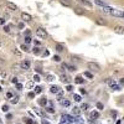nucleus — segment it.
<instances>
[{
    "mask_svg": "<svg viewBox=\"0 0 124 124\" xmlns=\"http://www.w3.org/2000/svg\"><path fill=\"white\" fill-rule=\"evenodd\" d=\"M36 35H37V37H40V39H46L47 37V31L43 27H37L36 29Z\"/></svg>",
    "mask_w": 124,
    "mask_h": 124,
    "instance_id": "obj_2",
    "label": "nucleus"
},
{
    "mask_svg": "<svg viewBox=\"0 0 124 124\" xmlns=\"http://www.w3.org/2000/svg\"><path fill=\"white\" fill-rule=\"evenodd\" d=\"M32 53H34L35 56H39V55L41 53V48H40V46H35V47L32 48Z\"/></svg>",
    "mask_w": 124,
    "mask_h": 124,
    "instance_id": "obj_14",
    "label": "nucleus"
},
{
    "mask_svg": "<svg viewBox=\"0 0 124 124\" xmlns=\"http://www.w3.org/2000/svg\"><path fill=\"white\" fill-rule=\"evenodd\" d=\"M67 68H68V71H71V72H73V71L77 70L75 66H72V65H67Z\"/></svg>",
    "mask_w": 124,
    "mask_h": 124,
    "instance_id": "obj_34",
    "label": "nucleus"
},
{
    "mask_svg": "<svg viewBox=\"0 0 124 124\" xmlns=\"http://www.w3.org/2000/svg\"><path fill=\"white\" fill-rule=\"evenodd\" d=\"M62 97H63V91H61V89H60V92L57 93V99H58V100H61V99H62Z\"/></svg>",
    "mask_w": 124,
    "mask_h": 124,
    "instance_id": "obj_32",
    "label": "nucleus"
},
{
    "mask_svg": "<svg viewBox=\"0 0 124 124\" xmlns=\"http://www.w3.org/2000/svg\"><path fill=\"white\" fill-rule=\"evenodd\" d=\"M4 65H5V61L3 60V58H0V67H3Z\"/></svg>",
    "mask_w": 124,
    "mask_h": 124,
    "instance_id": "obj_51",
    "label": "nucleus"
},
{
    "mask_svg": "<svg viewBox=\"0 0 124 124\" xmlns=\"http://www.w3.org/2000/svg\"><path fill=\"white\" fill-rule=\"evenodd\" d=\"M97 108H98V109H103V108H104L103 103H100V102H98V103H97Z\"/></svg>",
    "mask_w": 124,
    "mask_h": 124,
    "instance_id": "obj_42",
    "label": "nucleus"
},
{
    "mask_svg": "<svg viewBox=\"0 0 124 124\" xmlns=\"http://www.w3.org/2000/svg\"><path fill=\"white\" fill-rule=\"evenodd\" d=\"M119 84L122 86V84H124V77L123 78H120V81H119Z\"/></svg>",
    "mask_w": 124,
    "mask_h": 124,
    "instance_id": "obj_58",
    "label": "nucleus"
},
{
    "mask_svg": "<svg viewBox=\"0 0 124 124\" xmlns=\"http://www.w3.org/2000/svg\"><path fill=\"white\" fill-rule=\"evenodd\" d=\"M34 42H35V46H41V41H39V40H35Z\"/></svg>",
    "mask_w": 124,
    "mask_h": 124,
    "instance_id": "obj_47",
    "label": "nucleus"
},
{
    "mask_svg": "<svg viewBox=\"0 0 124 124\" xmlns=\"http://www.w3.org/2000/svg\"><path fill=\"white\" fill-rule=\"evenodd\" d=\"M32 82H29V83H26V87H27V88H32Z\"/></svg>",
    "mask_w": 124,
    "mask_h": 124,
    "instance_id": "obj_50",
    "label": "nucleus"
},
{
    "mask_svg": "<svg viewBox=\"0 0 124 124\" xmlns=\"http://www.w3.org/2000/svg\"><path fill=\"white\" fill-rule=\"evenodd\" d=\"M36 114H37V115H40V117H42V118L45 117V113H43V112H41V111H37V109H36Z\"/></svg>",
    "mask_w": 124,
    "mask_h": 124,
    "instance_id": "obj_40",
    "label": "nucleus"
},
{
    "mask_svg": "<svg viewBox=\"0 0 124 124\" xmlns=\"http://www.w3.org/2000/svg\"><path fill=\"white\" fill-rule=\"evenodd\" d=\"M1 91H3V89H1V86H0V92H1Z\"/></svg>",
    "mask_w": 124,
    "mask_h": 124,
    "instance_id": "obj_62",
    "label": "nucleus"
},
{
    "mask_svg": "<svg viewBox=\"0 0 124 124\" xmlns=\"http://www.w3.org/2000/svg\"><path fill=\"white\" fill-rule=\"evenodd\" d=\"M34 92H35V94H40L42 92V88L39 86H36V87H34Z\"/></svg>",
    "mask_w": 124,
    "mask_h": 124,
    "instance_id": "obj_25",
    "label": "nucleus"
},
{
    "mask_svg": "<svg viewBox=\"0 0 124 124\" xmlns=\"http://www.w3.org/2000/svg\"><path fill=\"white\" fill-rule=\"evenodd\" d=\"M72 113H73V114H76V115H79V113H81V108L75 107L73 109H72Z\"/></svg>",
    "mask_w": 124,
    "mask_h": 124,
    "instance_id": "obj_22",
    "label": "nucleus"
},
{
    "mask_svg": "<svg viewBox=\"0 0 124 124\" xmlns=\"http://www.w3.org/2000/svg\"><path fill=\"white\" fill-rule=\"evenodd\" d=\"M3 30H4V32H6V34H9V32H10V26H9V25H4V27H3Z\"/></svg>",
    "mask_w": 124,
    "mask_h": 124,
    "instance_id": "obj_30",
    "label": "nucleus"
},
{
    "mask_svg": "<svg viewBox=\"0 0 124 124\" xmlns=\"http://www.w3.org/2000/svg\"><path fill=\"white\" fill-rule=\"evenodd\" d=\"M0 25H5V19L4 18L0 19Z\"/></svg>",
    "mask_w": 124,
    "mask_h": 124,
    "instance_id": "obj_53",
    "label": "nucleus"
},
{
    "mask_svg": "<svg viewBox=\"0 0 124 124\" xmlns=\"http://www.w3.org/2000/svg\"><path fill=\"white\" fill-rule=\"evenodd\" d=\"M84 76H86V77H87V78H91V79H92V78H93V75H92V73H91V72H87V71H86V72H84Z\"/></svg>",
    "mask_w": 124,
    "mask_h": 124,
    "instance_id": "obj_36",
    "label": "nucleus"
},
{
    "mask_svg": "<svg viewBox=\"0 0 124 124\" xmlns=\"http://www.w3.org/2000/svg\"><path fill=\"white\" fill-rule=\"evenodd\" d=\"M30 35H31V31H30V30H26V31H25V36H30Z\"/></svg>",
    "mask_w": 124,
    "mask_h": 124,
    "instance_id": "obj_55",
    "label": "nucleus"
},
{
    "mask_svg": "<svg viewBox=\"0 0 124 124\" xmlns=\"http://www.w3.org/2000/svg\"><path fill=\"white\" fill-rule=\"evenodd\" d=\"M42 56H45V57L50 56V51H48V50H45V51H43V55H42Z\"/></svg>",
    "mask_w": 124,
    "mask_h": 124,
    "instance_id": "obj_45",
    "label": "nucleus"
},
{
    "mask_svg": "<svg viewBox=\"0 0 124 124\" xmlns=\"http://www.w3.org/2000/svg\"><path fill=\"white\" fill-rule=\"evenodd\" d=\"M52 61H55V62H60V61H61V57L58 56V55H55V56L52 57Z\"/></svg>",
    "mask_w": 124,
    "mask_h": 124,
    "instance_id": "obj_31",
    "label": "nucleus"
},
{
    "mask_svg": "<svg viewBox=\"0 0 124 124\" xmlns=\"http://www.w3.org/2000/svg\"><path fill=\"white\" fill-rule=\"evenodd\" d=\"M73 122H75V119L72 118L71 115H68V114H63V115L61 117L60 124H73Z\"/></svg>",
    "mask_w": 124,
    "mask_h": 124,
    "instance_id": "obj_1",
    "label": "nucleus"
},
{
    "mask_svg": "<svg viewBox=\"0 0 124 124\" xmlns=\"http://www.w3.org/2000/svg\"><path fill=\"white\" fill-rule=\"evenodd\" d=\"M63 50H65V47H63L62 43H57V45H56V51H57V52H62Z\"/></svg>",
    "mask_w": 124,
    "mask_h": 124,
    "instance_id": "obj_20",
    "label": "nucleus"
},
{
    "mask_svg": "<svg viewBox=\"0 0 124 124\" xmlns=\"http://www.w3.org/2000/svg\"><path fill=\"white\" fill-rule=\"evenodd\" d=\"M11 118H12V115H11V114H6V119H9V120H10Z\"/></svg>",
    "mask_w": 124,
    "mask_h": 124,
    "instance_id": "obj_57",
    "label": "nucleus"
},
{
    "mask_svg": "<svg viewBox=\"0 0 124 124\" xmlns=\"http://www.w3.org/2000/svg\"><path fill=\"white\" fill-rule=\"evenodd\" d=\"M60 103H61V106L65 107V108H67V107L71 106V102H70L68 99H65V98H62V99L60 100Z\"/></svg>",
    "mask_w": 124,
    "mask_h": 124,
    "instance_id": "obj_9",
    "label": "nucleus"
},
{
    "mask_svg": "<svg viewBox=\"0 0 124 124\" xmlns=\"http://www.w3.org/2000/svg\"><path fill=\"white\" fill-rule=\"evenodd\" d=\"M36 72H39V73H41V72H42V70H41V68H37V66H36Z\"/></svg>",
    "mask_w": 124,
    "mask_h": 124,
    "instance_id": "obj_59",
    "label": "nucleus"
},
{
    "mask_svg": "<svg viewBox=\"0 0 124 124\" xmlns=\"http://www.w3.org/2000/svg\"><path fill=\"white\" fill-rule=\"evenodd\" d=\"M0 47H1V41H0Z\"/></svg>",
    "mask_w": 124,
    "mask_h": 124,
    "instance_id": "obj_63",
    "label": "nucleus"
},
{
    "mask_svg": "<svg viewBox=\"0 0 124 124\" xmlns=\"http://www.w3.org/2000/svg\"><path fill=\"white\" fill-rule=\"evenodd\" d=\"M32 79H34L35 82H40V81H41V78H40V76H39V75H35Z\"/></svg>",
    "mask_w": 124,
    "mask_h": 124,
    "instance_id": "obj_37",
    "label": "nucleus"
},
{
    "mask_svg": "<svg viewBox=\"0 0 124 124\" xmlns=\"http://www.w3.org/2000/svg\"><path fill=\"white\" fill-rule=\"evenodd\" d=\"M14 53H15L18 57H21V52H20V51H18V48H15V50H14Z\"/></svg>",
    "mask_w": 124,
    "mask_h": 124,
    "instance_id": "obj_41",
    "label": "nucleus"
},
{
    "mask_svg": "<svg viewBox=\"0 0 124 124\" xmlns=\"http://www.w3.org/2000/svg\"><path fill=\"white\" fill-rule=\"evenodd\" d=\"M11 82H12V83H15V84H16V83H19V82H18V78H16V77H12Z\"/></svg>",
    "mask_w": 124,
    "mask_h": 124,
    "instance_id": "obj_49",
    "label": "nucleus"
},
{
    "mask_svg": "<svg viewBox=\"0 0 124 124\" xmlns=\"http://www.w3.org/2000/svg\"><path fill=\"white\" fill-rule=\"evenodd\" d=\"M75 82H76L77 84H83V83H84V79H83L81 76H77V77L75 78Z\"/></svg>",
    "mask_w": 124,
    "mask_h": 124,
    "instance_id": "obj_17",
    "label": "nucleus"
},
{
    "mask_svg": "<svg viewBox=\"0 0 124 124\" xmlns=\"http://www.w3.org/2000/svg\"><path fill=\"white\" fill-rule=\"evenodd\" d=\"M16 89H23V84H21V83H16Z\"/></svg>",
    "mask_w": 124,
    "mask_h": 124,
    "instance_id": "obj_48",
    "label": "nucleus"
},
{
    "mask_svg": "<svg viewBox=\"0 0 124 124\" xmlns=\"http://www.w3.org/2000/svg\"><path fill=\"white\" fill-rule=\"evenodd\" d=\"M32 39H31V36H25V43L26 45H29V43H31Z\"/></svg>",
    "mask_w": 124,
    "mask_h": 124,
    "instance_id": "obj_29",
    "label": "nucleus"
},
{
    "mask_svg": "<svg viewBox=\"0 0 124 124\" xmlns=\"http://www.w3.org/2000/svg\"><path fill=\"white\" fill-rule=\"evenodd\" d=\"M39 104L42 106V107H46V104H47V99H46L45 97L40 98V99H39Z\"/></svg>",
    "mask_w": 124,
    "mask_h": 124,
    "instance_id": "obj_18",
    "label": "nucleus"
},
{
    "mask_svg": "<svg viewBox=\"0 0 124 124\" xmlns=\"http://www.w3.org/2000/svg\"><path fill=\"white\" fill-rule=\"evenodd\" d=\"M19 27H20V29H24V24L20 23V24H19Z\"/></svg>",
    "mask_w": 124,
    "mask_h": 124,
    "instance_id": "obj_61",
    "label": "nucleus"
},
{
    "mask_svg": "<svg viewBox=\"0 0 124 124\" xmlns=\"http://www.w3.org/2000/svg\"><path fill=\"white\" fill-rule=\"evenodd\" d=\"M18 102H19V97H12V98H11V103H12V104H16Z\"/></svg>",
    "mask_w": 124,
    "mask_h": 124,
    "instance_id": "obj_35",
    "label": "nucleus"
},
{
    "mask_svg": "<svg viewBox=\"0 0 124 124\" xmlns=\"http://www.w3.org/2000/svg\"><path fill=\"white\" fill-rule=\"evenodd\" d=\"M61 4L62 5H66V6H70V3H66L65 0H61Z\"/></svg>",
    "mask_w": 124,
    "mask_h": 124,
    "instance_id": "obj_52",
    "label": "nucleus"
},
{
    "mask_svg": "<svg viewBox=\"0 0 124 124\" xmlns=\"http://www.w3.org/2000/svg\"><path fill=\"white\" fill-rule=\"evenodd\" d=\"M60 79H61V82H63V83H66V84H68V82H70V78H68V76H66V75H61L60 76Z\"/></svg>",
    "mask_w": 124,
    "mask_h": 124,
    "instance_id": "obj_12",
    "label": "nucleus"
},
{
    "mask_svg": "<svg viewBox=\"0 0 124 124\" xmlns=\"http://www.w3.org/2000/svg\"><path fill=\"white\" fill-rule=\"evenodd\" d=\"M21 19H23L24 21H31L32 16L30 15V14H27V12H23V14H21Z\"/></svg>",
    "mask_w": 124,
    "mask_h": 124,
    "instance_id": "obj_8",
    "label": "nucleus"
},
{
    "mask_svg": "<svg viewBox=\"0 0 124 124\" xmlns=\"http://www.w3.org/2000/svg\"><path fill=\"white\" fill-rule=\"evenodd\" d=\"M46 81H47V82L55 81V76H53V75H46Z\"/></svg>",
    "mask_w": 124,
    "mask_h": 124,
    "instance_id": "obj_23",
    "label": "nucleus"
},
{
    "mask_svg": "<svg viewBox=\"0 0 124 124\" xmlns=\"http://www.w3.org/2000/svg\"><path fill=\"white\" fill-rule=\"evenodd\" d=\"M89 118H91V123H93V122H94V119H98V118H99V113H98L97 111H93V112H91V114H89Z\"/></svg>",
    "mask_w": 124,
    "mask_h": 124,
    "instance_id": "obj_7",
    "label": "nucleus"
},
{
    "mask_svg": "<svg viewBox=\"0 0 124 124\" xmlns=\"http://www.w3.org/2000/svg\"><path fill=\"white\" fill-rule=\"evenodd\" d=\"M50 92H51V93H53V94H57L58 92H60V87H58V86H51Z\"/></svg>",
    "mask_w": 124,
    "mask_h": 124,
    "instance_id": "obj_13",
    "label": "nucleus"
},
{
    "mask_svg": "<svg viewBox=\"0 0 124 124\" xmlns=\"http://www.w3.org/2000/svg\"><path fill=\"white\" fill-rule=\"evenodd\" d=\"M27 96H29V98H34L35 97V92H29Z\"/></svg>",
    "mask_w": 124,
    "mask_h": 124,
    "instance_id": "obj_46",
    "label": "nucleus"
},
{
    "mask_svg": "<svg viewBox=\"0 0 124 124\" xmlns=\"http://www.w3.org/2000/svg\"><path fill=\"white\" fill-rule=\"evenodd\" d=\"M88 68L91 70V71H94V72H97V71H99L100 70V67H99V65L98 63H96V62H88Z\"/></svg>",
    "mask_w": 124,
    "mask_h": 124,
    "instance_id": "obj_3",
    "label": "nucleus"
},
{
    "mask_svg": "<svg viewBox=\"0 0 124 124\" xmlns=\"http://www.w3.org/2000/svg\"><path fill=\"white\" fill-rule=\"evenodd\" d=\"M46 112L53 114L55 113V108H53V103L52 100H47V104H46Z\"/></svg>",
    "mask_w": 124,
    "mask_h": 124,
    "instance_id": "obj_5",
    "label": "nucleus"
},
{
    "mask_svg": "<svg viewBox=\"0 0 124 124\" xmlns=\"http://www.w3.org/2000/svg\"><path fill=\"white\" fill-rule=\"evenodd\" d=\"M41 123H42V124H51V123H50L48 120H46V119H42V120H41Z\"/></svg>",
    "mask_w": 124,
    "mask_h": 124,
    "instance_id": "obj_54",
    "label": "nucleus"
},
{
    "mask_svg": "<svg viewBox=\"0 0 124 124\" xmlns=\"http://www.w3.org/2000/svg\"><path fill=\"white\" fill-rule=\"evenodd\" d=\"M112 115L115 118V117H117V112H115V111H113V112H112Z\"/></svg>",
    "mask_w": 124,
    "mask_h": 124,
    "instance_id": "obj_60",
    "label": "nucleus"
},
{
    "mask_svg": "<svg viewBox=\"0 0 124 124\" xmlns=\"http://www.w3.org/2000/svg\"><path fill=\"white\" fill-rule=\"evenodd\" d=\"M79 91H81V93H82V94H86V93H87V91H86L84 88H81Z\"/></svg>",
    "mask_w": 124,
    "mask_h": 124,
    "instance_id": "obj_56",
    "label": "nucleus"
},
{
    "mask_svg": "<svg viewBox=\"0 0 124 124\" xmlns=\"http://www.w3.org/2000/svg\"><path fill=\"white\" fill-rule=\"evenodd\" d=\"M89 108V106L87 104V103H83L82 106H81V109H88Z\"/></svg>",
    "mask_w": 124,
    "mask_h": 124,
    "instance_id": "obj_44",
    "label": "nucleus"
},
{
    "mask_svg": "<svg viewBox=\"0 0 124 124\" xmlns=\"http://www.w3.org/2000/svg\"><path fill=\"white\" fill-rule=\"evenodd\" d=\"M1 111H3V112H6V113H8V111H9V106L4 104V106L1 107Z\"/></svg>",
    "mask_w": 124,
    "mask_h": 124,
    "instance_id": "obj_38",
    "label": "nucleus"
},
{
    "mask_svg": "<svg viewBox=\"0 0 124 124\" xmlns=\"http://www.w3.org/2000/svg\"><path fill=\"white\" fill-rule=\"evenodd\" d=\"M75 124H84V120L83 118H81V117H77V118H75Z\"/></svg>",
    "mask_w": 124,
    "mask_h": 124,
    "instance_id": "obj_19",
    "label": "nucleus"
},
{
    "mask_svg": "<svg viewBox=\"0 0 124 124\" xmlns=\"http://www.w3.org/2000/svg\"><path fill=\"white\" fill-rule=\"evenodd\" d=\"M111 88H112L113 91H120V84L114 83V84H112V86H111Z\"/></svg>",
    "mask_w": 124,
    "mask_h": 124,
    "instance_id": "obj_24",
    "label": "nucleus"
},
{
    "mask_svg": "<svg viewBox=\"0 0 124 124\" xmlns=\"http://www.w3.org/2000/svg\"><path fill=\"white\" fill-rule=\"evenodd\" d=\"M0 124H1V120H0Z\"/></svg>",
    "mask_w": 124,
    "mask_h": 124,
    "instance_id": "obj_64",
    "label": "nucleus"
},
{
    "mask_svg": "<svg viewBox=\"0 0 124 124\" xmlns=\"http://www.w3.org/2000/svg\"><path fill=\"white\" fill-rule=\"evenodd\" d=\"M20 67L23 68V70H26V71H29V70H30V67H31V62L29 61V60H24L23 62H21Z\"/></svg>",
    "mask_w": 124,
    "mask_h": 124,
    "instance_id": "obj_6",
    "label": "nucleus"
},
{
    "mask_svg": "<svg viewBox=\"0 0 124 124\" xmlns=\"http://www.w3.org/2000/svg\"><path fill=\"white\" fill-rule=\"evenodd\" d=\"M24 122H25L26 124H34V120H32L31 118H24Z\"/></svg>",
    "mask_w": 124,
    "mask_h": 124,
    "instance_id": "obj_33",
    "label": "nucleus"
},
{
    "mask_svg": "<svg viewBox=\"0 0 124 124\" xmlns=\"http://www.w3.org/2000/svg\"><path fill=\"white\" fill-rule=\"evenodd\" d=\"M112 16H115V18H123L124 19V11L122 10H117V9H113L112 12H111Z\"/></svg>",
    "mask_w": 124,
    "mask_h": 124,
    "instance_id": "obj_4",
    "label": "nucleus"
},
{
    "mask_svg": "<svg viewBox=\"0 0 124 124\" xmlns=\"http://www.w3.org/2000/svg\"><path fill=\"white\" fill-rule=\"evenodd\" d=\"M66 89H67V92H72V91H73V86L67 84V86H66Z\"/></svg>",
    "mask_w": 124,
    "mask_h": 124,
    "instance_id": "obj_39",
    "label": "nucleus"
},
{
    "mask_svg": "<svg viewBox=\"0 0 124 124\" xmlns=\"http://www.w3.org/2000/svg\"><path fill=\"white\" fill-rule=\"evenodd\" d=\"M94 4L100 6V8H104V6H107V4L103 1V0H94Z\"/></svg>",
    "mask_w": 124,
    "mask_h": 124,
    "instance_id": "obj_16",
    "label": "nucleus"
},
{
    "mask_svg": "<svg viewBox=\"0 0 124 124\" xmlns=\"http://www.w3.org/2000/svg\"><path fill=\"white\" fill-rule=\"evenodd\" d=\"M78 1H79V3H82L83 5H87V6H89V8L92 6V5H91V3L88 1V0H78Z\"/></svg>",
    "mask_w": 124,
    "mask_h": 124,
    "instance_id": "obj_28",
    "label": "nucleus"
},
{
    "mask_svg": "<svg viewBox=\"0 0 124 124\" xmlns=\"http://www.w3.org/2000/svg\"><path fill=\"white\" fill-rule=\"evenodd\" d=\"M20 48L23 50V51H25V52H29V51H30V48H29V45H26V43H23V45L20 46Z\"/></svg>",
    "mask_w": 124,
    "mask_h": 124,
    "instance_id": "obj_21",
    "label": "nucleus"
},
{
    "mask_svg": "<svg viewBox=\"0 0 124 124\" xmlns=\"http://www.w3.org/2000/svg\"><path fill=\"white\" fill-rule=\"evenodd\" d=\"M114 32L119 34V35H124V27L123 26H115L114 27Z\"/></svg>",
    "mask_w": 124,
    "mask_h": 124,
    "instance_id": "obj_10",
    "label": "nucleus"
},
{
    "mask_svg": "<svg viewBox=\"0 0 124 124\" xmlns=\"http://www.w3.org/2000/svg\"><path fill=\"white\" fill-rule=\"evenodd\" d=\"M73 100H75V102H81L82 98H81L79 94H73Z\"/></svg>",
    "mask_w": 124,
    "mask_h": 124,
    "instance_id": "obj_27",
    "label": "nucleus"
},
{
    "mask_svg": "<svg viewBox=\"0 0 124 124\" xmlns=\"http://www.w3.org/2000/svg\"><path fill=\"white\" fill-rule=\"evenodd\" d=\"M112 10H113V8H111V6H104V8H102V11L103 12H106V14H109L111 15V12H112Z\"/></svg>",
    "mask_w": 124,
    "mask_h": 124,
    "instance_id": "obj_15",
    "label": "nucleus"
},
{
    "mask_svg": "<svg viewBox=\"0 0 124 124\" xmlns=\"http://www.w3.org/2000/svg\"><path fill=\"white\" fill-rule=\"evenodd\" d=\"M8 9H9V10H12V11H15V10H18V5L14 4V3H11V1H9V3H8Z\"/></svg>",
    "mask_w": 124,
    "mask_h": 124,
    "instance_id": "obj_11",
    "label": "nucleus"
},
{
    "mask_svg": "<svg viewBox=\"0 0 124 124\" xmlns=\"http://www.w3.org/2000/svg\"><path fill=\"white\" fill-rule=\"evenodd\" d=\"M96 24H98V25H102V26L107 25V23H106V21H103V19H97V20H96Z\"/></svg>",
    "mask_w": 124,
    "mask_h": 124,
    "instance_id": "obj_26",
    "label": "nucleus"
},
{
    "mask_svg": "<svg viewBox=\"0 0 124 124\" xmlns=\"http://www.w3.org/2000/svg\"><path fill=\"white\" fill-rule=\"evenodd\" d=\"M14 96H12V93L11 92H8V93H6V98H8V99H11Z\"/></svg>",
    "mask_w": 124,
    "mask_h": 124,
    "instance_id": "obj_43",
    "label": "nucleus"
}]
</instances>
